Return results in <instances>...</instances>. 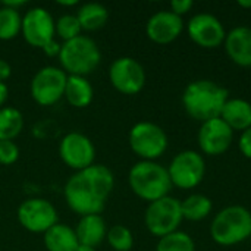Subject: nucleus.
Segmentation results:
<instances>
[{
	"label": "nucleus",
	"mask_w": 251,
	"mask_h": 251,
	"mask_svg": "<svg viewBox=\"0 0 251 251\" xmlns=\"http://www.w3.org/2000/svg\"><path fill=\"white\" fill-rule=\"evenodd\" d=\"M18 222L22 228L34 234H46L59 222L54 206L40 197L28 199L18 207Z\"/></svg>",
	"instance_id": "nucleus-9"
},
{
	"label": "nucleus",
	"mask_w": 251,
	"mask_h": 251,
	"mask_svg": "<svg viewBox=\"0 0 251 251\" xmlns=\"http://www.w3.org/2000/svg\"><path fill=\"white\" fill-rule=\"evenodd\" d=\"M60 49H62V44H59L54 38H53L51 41H49L46 46L41 47L43 53H44L46 56H49V57H59Z\"/></svg>",
	"instance_id": "nucleus-32"
},
{
	"label": "nucleus",
	"mask_w": 251,
	"mask_h": 251,
	"mask_svg": "<svg viewBox=\"0 0 251 251\" xmlns=\"http://www.w3.org/2000/svg\"><path fill=\"white\" fill-rule=\"evenodd\" d=\"M59 154L68 168L78 172L94 165L96 147L87 135L69 132L59 143Z\"/></svg>",
	"instance_id": "nucleus-13"
},
{
	"label": "nucleus",
	"mask_w": 251,
	"mask_h": 251,
	"mask_svg": "<svg viewBox=\"0 0 251 251\" xmlns=\"http://www.w3.org/2000/svg\"><path fill=\"white\" fill-rule=\"evenodd\" d=\"M109 79L115 90L122 94L132 96L144 88L146 71L138 60L128 56H122L110 63Z\"/></svg>",
	"instance_id": "nucleus-11"
},
{
	"label": "nucleus",
	"mask_w": 251,
	"mask_h": 251,
	"mask_svg": "<svg viewBox=\"0 0 251 251\" xmlns=\"http://www.w3.org/2000/svg\"><path fill=\"white\" fill-rule=\"evenodd\" d=\"M156 251H196V246L188 234L175 231L159 240Z\"/></svg>",
	"instance_id": "nucleus-26"
},
{
	"label": "nucleus",
	"mask_w": 251,
	"mask_h": 251,
	"mask_svg": "<svg viewBox=\"0 0 251 251\" xmlns=\"http://www.w3.org/2000/svg\"><path fill=\"white\" fill-rule=\"evenodd\" d=\"M168 172L172 185L182 190H191L197 187L204 178V159L200 153H196L193 150L181 151L174 157Z\"/></svg>",
	"instance_id": "nucleus-10"
},
{
	"label": "nucleus",
	"mask_w": 251,
	"mask_h": 251,
	"mask_svg": "<svg viewBox=\"0 0 251 251\" xmlns=\"http://www.w3.org/2000/svg\"><path fill=\"white\" fill-rule=\"evenodd\" d=\"M238 6L244 9H251V0H238Z\"/></svg>",
	"instance_id": "nucleus-37"
},
{
	"label": "nucleus",
	"mask_w": 251,
	"mask_h": 251,
	"mask_svg": "<svg viewBox=\"0 0 251 251\" xmlns=\"http://www.w3.org/2000/svg\"><path fill=\"white\" fill-rule=\"evenodd\" d=\"M210 234L221 246H235L251 235V213L243 206L222 209L212 222Z\"/></svg>",
	"instance_id": "nucleus-5"
},
{
	"label": "nucleus",
	"mask_w": 251,
	"mask_h": 251,
	"mask_svg": "<svg viewBox=\"0 0 251 251\" xmlns=\"http://www.w3.org/2000/svg\"><path fill=\"white\" fill-rule=\"evenodd\" d=\"M57 4H60V6H75V4H78V0H66V1L57 0Z\"/></svg>",
	"instance_id": "nucleus-36"
},
{
	"label": "nucleus",
	"mask_w": 251,
	"mask_h": 251,
	"mask_svg": "<svg viewBox=\"0 0 251 251\" xmlns=\"http://www.w3.org/2000/svg\"><path fill=\"white\" fill-rule=\"evenodd\" d=\"M75 15L81 24V28L87 31H96L104 26L109 19V12L106 6L97 1H88L81 4Z\"/></svg>",
	"instance_id": "nucleus-22"
},
{
	"label": "nucleus",
	"mask_w": 251,
	"mask_h": 251,
	"mask_svg": "<svg viewBox=\"0 0 251 251\" xmlns=\"http://www.w3.org/2000/svg\"><path fill=\"white\" fill-rule=\"evenodd\" d=\"M107 243L115 251H131L134 246V237L129 228L124 225H115L107 231Z\"/></svg>",
	"instance_id": "nucleus-27"
},
{
	"label": "nucleus",
	"mask_w": 251,
	"mask_h": 251,
	"mask_svg": "<svg viewBox=\"0 0 251 251\" xmlns=\"http://www.w3.org/2000/svg\"><path fill=\"white\" fill-rule=\"evenodd\" d=\"M182 219L181 201L169 196L150 203L144 216L147 229L159 238L175 232Z\"/></svg>",
	"instance_id": "nucleus-6"
},
{
	"label": "nucleus",
	"mask_w": 251,
	"mask_h": 251,
	"mask_svg": "<svg viewBox=\"0 0 251 251\" xmlns=\"http://www.w3.org/2000/svg\"><path fill=\"white\" fill-rule=\"evenodd\" d=\"M63 97L68 100L71 106L76 109H82V107H87L93 101L94 88L85 76L68 75Z\"/></svg>",
	"instance_id": "nucleus-21"
},
{
	"label": "nucleus",
	"mask_w": 251,
	"mask_h": 251,
	"mask_svg": "<svg viewBox=\"0 0 251 251\" xmlns=\"http://www.w3.org/2000/svg\"><path fill=\"white\" fill-rule=\"evenodd\" d=\"M234 138V131L221 119H210L203 122L199 131V144L203 153L209 156H218L225 153Z\"/></svg>",
	"instance_id": "nucleus-15"
},
{
	"label": "nucleus",
	"mask_w": 251,
	"mask_h": 251,
	"mask_svg": "<svg viewBox=\"0 0 251 251\" xmlns=\"http://www.w3.org/2000/svg\"><path fill=\"white\" fill-rule=\"evenodd\" d=\"M22 16L19 10L0 6V40L7 41L15 38L21 32Z\"/></svg>",
	"instance_id": "nucleus-25"
},
{
	"label": "nucleus",
	"mask_w": 251,
	"mask_h": 251,
	"mask_svg": "<svg viewBox=\"0 0 251 251\" xmlns=\"http://www.w3.org/2000/svg\"><path fill=\"white\" fill-rule=\"evenodd\" d=\"M19 157V149L13 141L0 140V165H13Z\"/></svg>",
	"instance_id": "nucleus-29"
},
{
	"label": "nucleus",
	"mask_w": 251,
	"mask_h": 251,
	"mask_svg": "<svg viewBox=\"0 0 251 251\" xmlns=\"http://www.w3.org/2000/svg\"><path fill=\"white\" fill-rule=\"evenodd\" d=\"M25 3H26L25 0H6V1L1 3V6H7V7H12V9L19 10V7L24 6Z\"/></svg>",
	"instance_id": "nucleus-35"
},
{
	"label": "nucleus",
	"mask_w": 251,
	"mask_h": 251,
	"mask_svg": "<svg viewBox=\"0 0 251 251\" xmlns=\"http://www.w3.org/2000/svg\"><path fill=\"white\" fill-rule=\"evenodd\" d=\"M7 97H9V88H7V85H6V82H1V81H0V109H1L3 104L6 103Z\"/></svg>",
	"instance_id": "nucleus-34"
},
{
	"label": "nucleus",
	"mask_w": 251,
	"mask_h": 251,
	"mask_svg": "<svg viewBox=\"0 0 251 251\" xmlns=\"http://www.w3.org/2000/svg\"><path fill=\"white\" fill-rule=\"evenodd\" d=\"M43 241L47 251H75L79 246L75 229L60 222L43 234Z\"/></svg>",
	"instance_id": "nucleus-20"
},
{
	"label": "nucleus",
	"mask_w": 251,
	"mask_h": 251,
	"mask_svg": "<svg viewBox=\"0 0 251 251\" xmlns=\"http://www.w3.org/2000/svg\"><path fill=\"white\" fill-rule=\"evenodd\" d=\"M115 176L104 165H91L75 172L65 185L66 204L79 216L101 215L113 190Z\"/></svg>",
	"instance_id": "nucleus-1"
},
{
	"label": "nucleus",
	"mask_w": 251,
	"mask_h": 251,
	"mask_svg": "<svg viewBox=\"0 0 251 251\" xmlns=\"http://www.w3.org/2000/svg\"><path fill=\"white\" fill-rule=\"evenodd\" d=\"M68 74L57 66L47 65L35 72L29 84V93L40 106H51L65 94Z\"/></svg>",
	"instance_id": "nucleus-8"
},
{
	"label": "nucleus",
	"mask_w": 251,
	"mask_h": 251,
	"mask_svg": "<svg viewBox=\"0 0 251 251\" xmlns=\"http://www.w3.org/2000/svg\"><path fill=\"white\" fill-rule=\"evenodd\" d=\"M75 251H96V249H93V247H88V246H82V244H79V246L76 247V250Z\"/></svg>",
	"instance_id": "nucleus-38"
},
{
	"label": "nucleus",
	"mask_w": 251,
	"mask_h": 251,
	"mask_svg": "<svg viewBox=\"0 0 251 251\" xmlns=\"http://www.w3.org/2000/svg\"><path fill=\"white\" fill-rule=\"evenodd\" d=\"M12 75V66L7 60L0 59V81L4 82Z\"/></svg>",
	"instance_id": "nucleus-33"
},
{
	"label": "nucleus",
	"mask_w": 251,
	"mask_h": 251,
	"mask_svg": "<svg viewBox=\"0 0 251 251\" xmlns=\"http://www.w3.org/2000/svg\"><path fill=\"white\" fill-rule=\"evenodd\" d=\"M128 182L134 194L149 203L166 197L172 188L168 169L153 160L135 163L129 171Z\"/></svg>",
	"instance_id": "nucleus-3"
},
{
	"label": "nucleus",
	"mask_w": 251,
	"mask_h": 251,
	"mask_svg": "<svg viewBox=\"0 0 251 251\" xmlns=\"http://www.w3.org/2000/svg\"><path fill=\"white\" fill-rule=\"evenodd\" d=\"M190 38L204 49H215L226 38V31L222 22L210 13L194 15L188 22Z\"/></svg>",
	"instance_id": "nucleus-14"
},
{
	"label": "nucleus",
	"mask_w": 251,
	"mask_h": 251,
	"mask_svg": "<svg viewBox=\"0 0 251 251\" xmlns=\"http://www.w3.org/2000/svg\"><path fill=\"white\" fill-rule=\"evenodd\" d=\"M193 6H194V3L191 0H174L171 3V12H174L178 16H182V15L188 13Z\"/></svg>",
	"instance_id": "nucleus-30"
},
{
	"label": "nucleus",
	"mask_w": 251,
	"mask_h": 251,
	"mask_svg": "<svg viewBox=\"0 0 251 251\" xmlns=\"http://www.w3.org/2000/svg\"><path fill=\"white\" fill-rule=\"evenodd\" d=\"M100 60L101 53L97 43L87 35L63 41L59 54L60 66L68 75L85 76L99 66Z\"/></svg>",
	"instance_id": "nucleus-4"
},
{
	"label": "nucleus",
	"mask_w": 251,
	"mask_h": 251,
	"mask_svg": "<svg viewBox=\"0 0 251 251\" xmlns=\"http://www.w3.org/2000/svg\"><path fill=\"white\" fill-rule=\"evenodd\" d=\"M76 238L79 244L88 246L96 249L103 243V240L107 235L106 222L101 215H87L81 216L76 228H75Z\"/></svg>",
	"instance_id": "nucleus-18"
},
{
	"label": "nucleus",
	"mask_w": 251,
	"mask_h": 251,
	"mask_svg": "<svg viewBox=\"0 0 251 251\" xmlns=\"http://www.w3.org/2000/svg\"><path fill=\"white\" fill-rule=\"evenodd\" d=\"M54 29H56V34L63 41H69V40L81 35V31H82L76 15H72V13H65L62 16H59L54 21Z\"/></svg>",
	"instance_id": "nucleus-28"
},
{
	"label": "nucleus",
	"mask_w": 251,
	"mask_h": 251,
	"mask_svg": "<svg viewBox=\"0 0 251 251\" xmlns=\"http://www.w3.org/2000/svg\"><path fill=\"white\" fill-rule=\"evenodd\" d=\"M24 129V115L19 109L4 106L0 109V140L13 141Z\"/></svg>",
	"instance_id": "nucleus-23"
},
{
	"label": "nucleus",
	"mask_w": 251,
	"mask_h": 251,
	"mask_svg": "<svg viewBox=\"0 0 251 251\" xmlns=\"http://www.w3.org/2000/svg\"><path fill=\"white\" fill-rule=\"evenodd\" d=\"M212 200L203 194H193L181 203L182 218L188 221H203L212 212Z\"/></svg>",
	"instance_id": "nucleus-24"
},
{
	"label": "nucleus",
	"mask_w": 251,
	"mask_h": 251,
	"mask_svg": "<svg viewBox=\"0 0 251 251\" xmlns=\"http://www.w3.org/2000/svg\"><path fill=\"white\" fill-rule=\"evenodd\" d=\"M225 50L232 62L240 66H251V28L237 26L225 38Z\"/></svg>",
	"instance_id": "nucleus-17"
},
{
	"label": "nucleus",
	"mask_w": 251,
	"mask_h": 251,
	"mask_svg": "<svg viewBox=\"0 0 251 251\" xmlns=\"http://www.w3.org/2000/svg\"><path fill=\"white\" fill-rule=\"evenodd\" d=\"M21 32L29 46L41 49L56 35L54 19L47 9L40 6L31 7L22 16Z\"/></svg>",
	"instance_id": "nucleus-12"
},
{
	"label": "nucleus",
	"mask_w": 251,
	"mask_h": 251,
	"mask_svg": "<svg viewBox=\"0 0 251 251\" xmlns=\"http://www.w3.org/2000/svg\"><path fill=\"white\" fill-rule=\"evenodd\" d=\"M184 29L182 18L171 10H160L150 16L146 25L147 37L157 44H168L176 40Z\"/></svg>",
	"instance_id": "nucleus-16"
},
{
	"label": "nucleus",
	"mask_w": 251,
	"mask_h": 251,
	"mask_svg": "<svg viewBox=\"0 0 251 251\" xmlns=\"http://www.w3.org/2000/svg\"><path fill=\"white\" fill-rule=\"evenodd\" d=\"M129 147L143 160L160 157L168 149L166 132L153 122H138L129 131Z\"/></svg>",
	"instance_id": "nucleus-7"
},
{
	"label": "nucleus",
	"mask_w": 251,
	"mask_h": 251,
	"mask_svg": "<svg viewBox=\"0 0 251 251\" xmlns=\"http://www.w3.org/2000/svg\"><path fill=\"white\" fill-rule=\"evenodd\" d=\"M219 118L232 131H246L251 128V104L243 99H228Z\"/></svg>",
	"instance_id": "nucleus-19"
},
{
	"label": "nucleus",
	"mask_w": 251,
	"mask_h": 251,
	"mask_svg": "<svg viewBox=\"0 0 251 251\" xmlns=\"http://www.w3.org/2000/svg\"><path fill=\"white\" fill-rule=\"evenodd\" d=\"M240 150L246 157L251 159V128L243 131L240 138Z\"/></svg>",
	"instance_id": "nucleus-31"
},
{
	"label": "nucleus",
	"mask_w": 251,
	"mask_h": 251,
	"mask_svg": "<svg viewBox=\"0 0 251 251\" xmlns=\"http://www.w3.org/2000/svg\"><path fill=\"white\" fill-rule=\"evenodd\" d=\"M228 99V90L209 79H199L188 84L182 94L185 112L200 122L219 118Z\"/></svg>",
	"instance_id": "nucleus-2"
}]
</instances>
